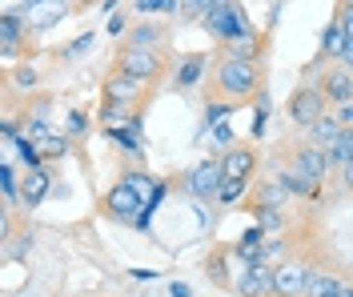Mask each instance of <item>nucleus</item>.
Here are the masks:
<instances>
[{
  "instance_id": "obj_35",
  "label": "nucleus",
  "mask_w": 353,
  "mask_h": 297,
  "mask_svg": "<svg viewBox=\"0 0 353 297\" xmlns=\"http://www.w3.org/2000/svg\"><path fill=\"white\" fill-rule=\"evenodd\" d=\"M85 129V116L81 113H68V133H81Z\"/></svg>"
},
{
  "instance_id": "obj_6",
  "label": "nucleus",
  "mask_w": 353,
  "mask_h": 297,
  "mask_svg": "<svg viewBox=\"0 0 353 297\" xmlns=\"http://www.w3.org/2000/svg\"><path fill=\"white\" fill-rule=\"evenodd\" d=\"M330 169H333L330 153L309 145V149H301V153L293 157V169H289V173H297V177H305V181H313V185H321V177H325Z\"/></svg>"
},
{
  "instance_id": "obj_36",
  "label": "nucleus",
  "mask_w": 353,
  "mask_h": 297,
  "mask_svg": "<svg viewBox=\"0 0 353 297\" xmlns=\"http://www.w3.org/2000/svg\"><path fill=\"white\" fill-rule=\"evenodd\" d=\"M169 294H173V297H189V285H185V281H173V285H169Z\"/></svg>"
},
{
  "instance_id": "obj_23",
  "label": "nucleus",
  "mask_w": 353,
  "mask_h": 297,
  "mask_svg": "<svg viewBox=\"0 0 353 297\" xmlns=\"http://www.w3.org/2000/svg\"><path fill=\"white\" fill-rule=\"evenodd\" d=\"M241 193H245V181H229V177H221V181H217V193H213V197H217L221 205H233Z\"/></svg>"
},
{
  "instance_id": "obj_10",
  "label": "nucleus",
  "mask_w": 353,
  "mask_h": 297,
  "mask_svg": "<svg viewBox=\"0 0 353 297\" xmlns=\"http://www.w3.org/2000/svg\"><path fill=\"white\" fill-rule=\"evenodd\" d=\"M48 185H52V177H48V169H28L21 181H17V197H21L24 205H41L44 197H48Z\"/></svg>"
},
{
  "instance_id": "obj_32",
  "label": "nucleus",
  "mask_w": 353,
  "mask_h": 297,
  "mask_svg": "<svg viewBox=\"0 0 353 297\" xmlns=\"http://www.w3.org/2000/svg\"><path fill=\"white\" fill-rule=\"evenodd\" d=\"M8 233H12V217H8V209L0 205V241H8Z\"/></svg>"
},
{
  "instance_id": "obj_38",
  "label": "nucleus",
  "mask_w": 353,
  "mask_h": 297,
  "mask_svg": "<svg viewBox=\"0 0 353 297\" xmlns=\"http://www.w3.org/2000/svg\"><path fill=\"white\" fill-rule=\"evenodd\" d=\"M337 297H353V294H350V289H345V285H341V294H337Z\"/></svg>"
},
{
  "instance_id": "obj_8",
  "label": "nucleus",
  "mask_w": 353,
  "mask_h": 297,
  "mask_svg": "<svg viewBox=\"0 0 353 297\" xmlns=\"http://www.w3.org/2000/svg\"><path fill=\"white\" fill-rule=\"evenodd\" d=\"M321 113H325V96H321V89L293 92V101H289V116H293V125H305L309 129Z\"/></svg>"
},
{
  "instance_id": "obj_30",
  "label": "nucleus",
  "mask_w": 353,
  "mask_h": 297,
  "mask_svg": "<svg viewBox=\"0 0 353 297\" xmlns=\"http://www.w3.org/2000/svg\"><path fill=\"white\" fill-rule=\"evenodd\" d=\"M213 145L217 149H233V125H217L213 129Z\"/></svg>"
},
{
  "instance_id": "obj_1",
  "label": "nucleus",
  "mask_w": 353,
  "mask_h": 297,
  "mask_svg": "<svg viewBox=\"0 0 353 297\" xmlns=\"http://www.w3.org/2000/svg\"><path fill=\"white\" fill-rule=\"evenodd\" d=\"M261 72H257V61H237V57H225L217 65V89L225 96H249L257 89Z\"/></svg>"
},
{
  "instance_id": "obj_12",
  "label": "nucleus",
  "mask_w": 353,
  "mask_h": 297,
  "mask_svg": "<svg viewBox=\"0 0 353 297\" xmlns=\"http://www.w3.org/2000/svg\"><path fill=\"white\" fill-rule=\"evenodd\" d=\"M141 89H145L141 81H132V76H125V72H117V76H112L109 85H105V96H109L112 105H121V109H129L132 101L141 96Z\"/></svg>"
},
{
  "instance_id": "obj_16",
  "label": "nucleus",
  "mask_w": 353,
  "mask_h": 297,
  "mask_svg": "<svg viewBox=\"0 0 353 297\" xmlns=\"http://www.w3.org/2000/svg\"><path fill=\"white\" fill-rule=\"evenodd\" d=\"M237 289H241L245 297H265V294H269V265H265V261H257V265H245Z\"/></svg>"
},
{
  "instance_id": "obj_31",
  "label": "nucleus",
  "mask_w": 353,
  "mask_h": 297,
  "mask_svg": "<svg viewBox=\"0 0 353 297\" xmlns=\"http://www.w3.org/2000/svg\"><path fill=\"white\" fill-rule=\"evenodd\" d=\"M281 201H285V189H281V185H269V189H265V209H277Z\"/></svg>"
},
{
  "instance_id": "obj_37",
  "label": "nucleus",
  "mask_w": 353,
  "mask_h": 297,
  "mask_svg": "<svg viewBox=\"0 0 353 297\" xmlns=\"http://www.w3.org/2000/svg\"><path fill=\"white\" fill-rule=\"evenodd\" d=\"M109 32H112V37H117V32H125V17H112V21H109Z\"/></svg>"
},
{
  "instance_id": "obj_9",
  "label": "nucleus",
  "mask_w": 353,
  "mask_h": 297,
  "mask_svg": "<svg viewBox=\"0 0 353 297\" xmlns=\"http://www.w3.org/2000/svg\"><path fill=\"white\" fill-rule=\"evenodd\" d=\"M350 37H353V28H350V8H341L337 24H330V28H325V41H321V48H325L330 57H341V61H350V57H353Z\"/></svg>"
},
{
  "instance_id": "obj_29",
  "label": "nucleus",
  "mask_w": 353,
  "mask_h": 297,
  "mask_svg": "<svg viewBox=\"0 0 353 297\" xmlns=\"http://www.w3.org/2000/svg\"><path fill=\"white\" fill-rule=\"evenodd\" d=\"M265 121H269V96L261 92V101H257V116H253V137H261L265 133Z\"/></svg>"
},
{
  "instance_id": "obj_3",
  "label": "nucleus",
  "mask_w": 353,
  "mask_h": 297,
  "mask_svg": "<svg viewBox=\"0 0 353 297\" xmlns=\"http://www.w3.org/2000/svg\"><path fill=\"white\" fill-rule=\"evenodd\" d=\"M68 8H72L68 0H28V4H24L17 17L24 21V28H32V32H44V28H52L57 21H65Z\"/></svg>"
},
{
  "instance_id": "obj_25",
  "label": "nucleus",
  "mask_w": 353,
  "mask_h": 297,
  "mask_svg": "<svg viewBox=\"0 0 353 297\" xmlns=\"http://www.w3.org/2000/svg\"><path fill=\"white\" fill-rule=\"evenodd\" d=\"M0 193H4L8 201H21V197H17V173H12L8 161H0Z\"/></svg>"
},
{
  "instance_id": "obj_26",
  "label": "nucleus",
  "mask_w": 353,
  "mask_h": 297,
  "mask_svg": "<svg viewBox=\"0 0 353 297\" xmlns=\"http://www.w3.org/2000/svg\"><path fill=\"white\" fill-rule=\"evenodd\" d=\"M213 4H221V0H176V8H181L185 17H193V21H201Z\"/></svg>"
},
{
  "instance_id": "obj_14",
  "label": "nucleus",
  "mask_w": 353,
  "mask_h": 297,
  "mask_svg": "<svg viewBox=\"0 0 353 297\" xmlns=\"http://www.w3.org/2000/svg\"><path fill=\"white\" fill-rule=\"evenodd\" d=\"M333 161V169H341V177L350 181V169H353V129H341L337 137H333V145L325 149Z\"/></svg>"
},
{
  "instance_id": "obj_24",
  "label": "nucleus",
  "mask_w": 353,
  "mask_h": 297,
  "mask_svg": "<svg viewBox=\"0 0 353 297\" xmlns=\"http://www.w3.org/2000/svg\"><path fill=\"white\" fill-rule=\"evenodd\" d=\"M161 41V28L157 24H141V28H132V48H153Z\"/></svg>"
},
{
  "instance_id": "obj_18",
  "label": "nucleus",
  "mask_w": 353,
  "mask_h": 297,
  "mask_svg": "<svg viewBox=\"0 0 353 297\" xmlns=\"http://www.w3.org/2000/svg\"><path fill=\"white\" fill-rule=\"evenodd\" d=\"M337 294H341V281L333 274H309L305 289H301V297H337Z\"/></svg>"
},
{
  "instance_id": "obj_27",
  "label": "nucleus",
  "mask_w": 353,
  "mask_h": 297,
  "mask_svg": "<svg viewBox=\"0 0 353 297\" xmlns=\"http://www.w3.org/2000/svg\"><path fill=\"white\" fill-rule=\"evenodd\" d=\"M132 8L137 12H176V0H132Z\"/></svg>"
},
{
  "instance_id": "obj_13",
  "label": "nucleus",
  "mask_w": 353,
  "mask_h": 297,
  "mask_svg": "<svg viewBox=\"0 0 353 297\" xmlns=\"http://www.w3.org/2000/svg\"><path fill=\"white\" fill-rule=\"evenodd\" d=\"M221 165V177L229 181H249V169H253V153L249 149H225V161Z\"/></svg>"
},
{
  "instance_id": "obj_28",
  "label": "nucleus",
  "mask_w": 353,
  "mask_h": 297,
  "mask_svg": "<svg viewBox=\"0 0 353 297\" xmlns=\"http://www.w3.org/2000/svg\"><path fill=\"white\" fill-rule=\"evenodd\" d=\"M12 81H17V89H37V81H41V72H37V69H28V65H21Z\"/></svg>"
},
{
  "instance_id": "obj_15",
  "label": "nucleus",
  "mask_w": 353,
  "mask_h": 297,
  "mask_svg": "<svg viewBox=\"0 0 353 297\" xmlns=\"http://www.w3.org/2000/svg\"><path fill=\"white\" fill-rule=\"evenodd\" d=\"M321 96H330L333 105H350L353 101V72L350 69H337L325 76V89H321Z\"/></svg>"
},
{
  "instance_id": "obj_5",
  "label": "nucleus",
  "mask_w": 353,
  "mask_h": 297,
  "mask_svg": "<svg viewBox=\"0 0 353 297\" xmlns=\"http://www.w3.org/2000/svg\"><path fill=\"white\" fill-rule=\"evenodd\" d=\"M217 181H221V165L217 161H197V165L185 173V189H189L193 201L213 197V193H217Z\"/></svg>"
},
{
  "instance_id": "obj_39",
  "label": "nucleus",
  "mask_w": 353,
  "mask_h": 297,
  "mask_svg": "<svg viewBox=\"0 0 353 297\" xmlns=\"http://www.w3.org/2000/svg\"><path fill=\"white\" fill-rule=\"evenodd\" d=\"M68 4H88V0H68Z\"/></svg>"
},
{
  "instance_id": "obj_20",
  "label": "nucleus",
  "mask_w": 353,
  "mask_h": 297,
  "mask_svg": "<svg viewBox=\"0 0 353 297\" xmlns=\"http://www.w3.org/2000/svg\"><path fill=\"white\" fill-rule=\"evenodd\" d=\"M112 137L121 141V145H125V149H132V153H137V149H141V125H137V121H121V125H112L109 129Z\"/></svg>"
},
{
  "instance_id": "obj_19",
  "label": "nucleus",
  "mask_w": 353,
  "mask_h": 297,
  "mask_svg": "<svg viewBox=\"0 0 353 297\" xmlns=\"http://www.w3.org/2000/svg\"><path fill=\"white\" fill-rule=\"evenodd\" d=\"M337 133H341V125H337V121H333L330 113H321L317 121H313V125H309V137H313V149H330Z\"/></svg>"
},
{
  "instance_id": "obj_7",
  "label": "nucleus",
  "mask_w": 353,
  "mask_h": 297,
  "mask_svg": "<svg viewBox=\"0 0 353 297\" xmlns=\"http://www.w3.org/2000/svg\"><path fill=\"white\" fill-rule=\"evenodd\" d=\"M121 72L145 85V81H153L157 72H161V61H157L153 48H129V52L121 57Z\"/></svg>"
},
{
  "instance_id": "obj_22",
  "label": "nucleus",
  "mask_w": 353,
  "mask_h": 297,
  "mask_svg": "<svg viewBox=\"0 0 353 297\" xmlns=\"http://www.w3.org/2000/svg\"><path fill=\"white\" fill-rule=\"evenodd\" d=\"M225 57L253 61V57H257V41H253V32H249V37H237V41H229V52H225Z\"/></svg>"
},
{
  "instance_id": "obj_11",
  "label": "nucleus",
  "mask_w": 353,
  "mask_h": 297,
  "mask_svg": "<svg viewBox=\"0 0 353 297\" xmlns=\"http://www.w3.org/2000/svg\"><path fill=\"white\" fill-rule=\"evenodd\" d=\"M24 45V21L17 12H4L0 17V57H17Z\"/></svg>"
},
{
  "instance_id": "obj_34",
  "label": "nucleus",
  "mask_w": 353,
  "mask_h": 297,
  "mask_svg": "<svg viewBox=\"0 0 353 297\" xmlns=\"http://www.w3.org/2000/svg\"><path fill=\"white\" fill-rule=\"evenodd\" d=\"M261 225H265V229H277V225H281V217H277V209H265V213H261Z\"/></svg>"
},
{
  "instance_id": "obj_21",
  "label": "nucleus",
  "mask_w": 353,
  "mask_h": 297,
  "mask_svg": "<svg viewBox=\"0 0 353 297\" xmlns=\"http://www.w3.org/2000/svg\"><path fill=\"white\" fill-rule=\"evenodd\" d=\"M32 149H37V157H65V153H68V137H61V133H48V137L37 141Z\"/></svg>"
},
{
  "instance_id": "obj_17",
  "label": "nucleus",
  "mask_w": 353,
  "mask_h": 297,
  "mask_svg": "<svg viewBox=\"0 0 353 297\" xmlns=\"http://www.w3.org/2000/svg\"><path fill=\"white\" fill-rule=\"evenodd\" d=\"M205 65H209V61H205V52H189V57L176 65V76H173L176 89H193L201 76H205Z\"/></svg>"
},
{
  "instance_id": "obj_2",
  "label": "nucleus",
  "mask_w": 353,
  "mask_h": 297,
  "mask_svg": "<svg viewBox=\"0 0 353 297\" xmlns=\"http://www.w3.org/2000/svg\"><path fill=\"white\" fill-rule=\"evenodd\" d=\"M201 21H205V28H209L217 41H237V37H249V21H245V12L233 4V0L213 4Z\"/></svg>"
},
{
  "instance_id": "obj_4",
  "label": "nucleus",
  "mask_w": 353,
  "mask_h": 297,
  "mask_svg": "<svg viewBox=\"0 0 353 297\" xmlns=\"http://www.w3.org/2000/svg\"><path fill=\"white\" fill-rule=\"evenodd\" d=\"M305 277H309L305 261H285V265L269 269V289H273L277 297H301V289H305Z\"/></svg>"
},
{
  "instance_id": "obj_33",
  "label": "nucleus",
  "mask_w": 353,
  "mask_h": 297,
  "mask_svg": "<svg viewBox=\"0 0 353 297\" xmlns=\"http://www.w3.org/2000/svg\"><path fill=\"white\" fill-rule=\"evenodd\" d=\"M92 41H97V37H92V32H85V37H81V41H77V45L68 48V57H81V52H85L88 45H92Z\"/></svg>"
}]
</instances>
